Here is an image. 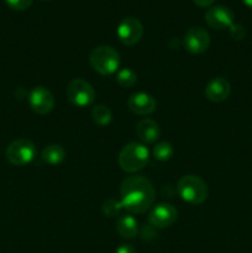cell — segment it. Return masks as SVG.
I'll list each match as a JSON object with an SVG mask.
<instances>
[{"label":"cell","mask_w":252,"mask_h":253,"mask_svg":"<svg viewBox=\"0 0 252 253\" xmlns=\"http://www.w3.org/2000/svg\"><path fill=\"white\" fill-rule=\"evenodd\" d=\"M91 118H93L94 123L98 124L99 126H106L111 123L113 114H111V110L108 106L100 104V105H96L93 108Z\"/></svg>","instance_id":"e0dca14e"},{"label":"cell","mask_w":252,"mask_h":253,"mask_svg":"<svg viewBox=\"0 0 252 253\" xmlns=\"http://www.w3.org/2000/svg\"><path fill=\"white\" fill-rule=\"evenodd\" d=\"M183 44L190 53L200 54L209 48L210 36L202 27H192L185 32Z\"/></svg>","instance_id":"ba28073f"},{"label":"cell","mask_w":252,"mask_h":253,"mask_svg":"<svg viewBox=\"0 0 252 253\" xmlns=\"http://www.w3.org/2000/svg\"><path fill=\"white\" fill-rule=\"evenodd\" d=\"M67 98L73 105L85 108L91 105L95 100V91L93 86L84 79H73L67 85Z\"/></svg>","instance_id":"5b68a950"},{"label":"cell","mask_w":252,"mask_h":253,"mask_svg":"<svg viewBox=\"0 0 252 253\" xmlns=\"http://www.w3.org/2000/svg\"><path fill=\"white\" fill-rule=\"evenodd\" d=\"M231 93L230 83L225 78H215L205 88V96L212 103H222Z\"/></svg>","instance_id":"4fadbf2b"},{"label":"cell","mask_w":252,"mask_h":253,"mask_svg":"<svg viewBox=\"0 0 252 253\" xmlns=\"http://www.w3.org/2000/svg\"><path fill=\"white\" fill-rule=\"evenodd\" d=\"M242 2H244L247 7L252 9V0H242Z\"/></svg>","instance_id":"d4e9b609"},{"label":"cell","mask_w":252,"mask_h":253,"mask_svg":"<svg viewBox=\"0 0 252 253\" xmlns=\"http://www.w3.org/2000/svg\"><path fill=\"white\" fill-rule=\"evenodd\" d=\"M121 205L132 214H143L155 202V188L147 178L131 175L126 178L120 188Z\"/></svg>","instance_id":"6da1fadb"},{"label":"cell","mask_w":252,"mask_h":253,"mask_svg":"<svg viewBox=\"0 0 252 253\" xmlns=\"http://www.w3.org/2000/svg\"><path fill=\"white\" fill-rule=\"evenodd\" d=\"M214 1H215V0H193V2H194L195 5H198V6H200V7L210 6V5H211Z\"/></svg>","instance_id":"cb8c5ba5"},{"label":"cell","mask_w":252,"mask_h":253,"mask_svg":"<svg viewBox=\"0 0 252 253\" xmlns=\"http://www.w3.org/2000/svg\"><path fill=\"white\" fill-rule=\"evenodd\" d=\"M115 253H136V250L133 249L131 245L124 244V245H120V246L116 249Z\"/></svg>","instance_id":"603a6c76"},{"label":"cell","mask_w":252,"mask_h":253,"mask_svg":"<svg viewBox=\"0 0 252 253\" xmlns=\"http://www.w3.org/2000/svg\"><path fill=\"white\" fill-rule=\"evenodd\" d=\"M235 15L229 7L216 5V6L210 7L205 14V21L211 29L224 30L230 29L234 25Z\"/></svg>","instance_id":"30bf717a"},{"label":"cell","mask_w":252,"mask_h":253,"mask_svg":"<svg viewBox=\"0 0 252 253\" xmlns=\"http://www.w3.org/2000/svg\"><path fill=\"white\" fill-rule=\"evenodd\" d=\"M7 6L11 7L12 10H17V11H22L31 6L32 0H5Z\"/></svg>","instance_id":"44dd1931"},{"label":"cell","mask_w":252,"mask_h":253,"mask_svg":"<svg viewBox=\"0 0 252 253\" xmlns=\"http://www.w3.org/2000/svg\"><path fill=\"white\" fill-rule=\"evenodd\" d=\"M136 135L141 142L153 143L160 138V126L151 119H143L136 125Z\"/></svg>","instance_id":"5bb4252c"},{"label":"cell","mask_w":252,"mask_h":253,"mask_svg":"<svg viewBox=\"0 0 252 253\" xmlns=\"http://www.w3.org/2000/svg\"><path fill=\"white\" fill-rule=\"evenodd\" d=\"M150 152L142 143L130 142L119 153V165L127 173H135L143 169L148 163Z\"/></svg>","instance_id":"7a4b0ae2"},{"label":"cell","mask_w":252,"mask_h":253,"mask_svg":"<svg viewBox=\"0 0 252 253\" xmlns=\"http://www.w3.org/2000/svg\"><path fill=\"white\" fill-rule=\"evenodd\" d=\"M116 231L124 239H133L138 234L137 221L131 215H121L116 220Z\"/></svg>","instance_id":"9a60e30c"},{"label":"cell","mask_w":252,"mask_h":253,"mask_svg":"<svg viewBox=\"0 0 252 253\" xmlns=\"http://www.w3.org/2000/svg\"><path fill=\"white\" fill-rule=\"evenodd\" d=\"M177 192L184 202L193 205L203 204L208 199L207 183L198 175H184L177 184Z\"/></svg>","instance_id":"3957f363"},{"label":"cell","mask_w":252,"mask_h":253,"mask_svg":"<svg viewBox=\"0 0 252 253\" xmlns=\"http://www.w3.org/2000/svg\"><path fill=\"white\" fill-rule=\"evenodd\" d=\"M90 66L101 76H110L118 71L120 66V54L111 46H98L89 56Z\"/></svg>","instance_id":"277c9868"},{"label":"cell","mask_w":252,"mask_h":253,"mask_svg":"<svg viewBox=\"0 0 252 253\" xmlns=\"http://www.w3.org/2000/svg\"><path fill=\"white\" fill-rule=\"evenodd\" d=\"M230 34H231V37L236 41H241L242 39L246 35V31H245L244 26L239 24H234L231 27H230Z\"/></svg>","instance_id":"7402d4cb"},{"label":"cell","mask_w":252,"mask_h":253,"mask_svg":"<svg viewBox=\"0 0 252 253\" xmlns=\"http://www.w3.org/2000/svg\"><path fill=\"white\" fill-rule=\"evenodd\" d=\"M116 82L121 88H131L137 82V74L130 68H123L116 74Z\"/></svg>","instance_id":"ac0fdd59"},{"label":"cell","mask_w":252,"mask_h":253,"mask_svg":"<svg viewBox=\"0 0 252 253\" xmlns=\"http://www.w3.org/2000/svg\"><path fill=\"white\" fill-rule=\"evenodd\" d=\"M153 157L156 160L161 161V162H166V161H169L172 158L173 153H174V150H173V146L170 145L169 142H163L157 143V145L153 147Z\"/></svg>","instance_id":"d6986e66"},{"label":"cell","mask_w":252,"mask_h":253,"mask_svg":"<svg viewBox=\"0 0 252 253\" xmlns=\"http://www.w3.org/2000/svg\"><path fill=\"white\" fill-rule=\"evenodd\" d=\"M127 106L133 114L140 116H146L156 110L155 98L147 93H135L127 99Z\"/></svg>","instance_id":"7c38bea8"},{"label":"cell","mask_w":252,"mask_h":253,"mask_svg":"<svg viewBox=\"0 0 252 253\" xmlns=\"http://www.w3.org/2000/svg\"><path fill=\"white\" fill-rule=\"evenodd\" d=\"M123 209L124 208H123V205H121V202H119V200H116V199H113V198H110V199L106 200V202L103 204V207H101L103 214L105 215L106 217L119 216Z\"/></svg>","instance_id":"ffe728a7"},{"label":"cell","mask_w":252,"mask_h":253,"mask_svg":"<svg viewBox=\"0 0 252 253\" xmlns=\"http://www.w3.org/2000/svg\"><path fill=\"white\" fill-rule=\"evenodd\" d=\"M5 156L11 165L20 167V166L29 165L34 160L36 156V147L30 140L19 138L7 146Z\"/></svg>","instance_id":"8992f818"},{"label":"cell","mask_w":252,"mask_h":253,"mask_svg":"<svg viewBox=\"0 0 252 253\" xmlns=\"http://www.w3.org/2000/svg\"><path fill=\"white\" fill-rule=\"evenodd\" d=\"M29 103L32 110L39 115H46L54 108V98L51 91L44 86H36L29 95Z\"/></svg>","instance_id":"9c48e42d"},{"label":"cell","mask_w":252,"mask_h":253,"mask_svg":"<svg viewBox=\"0 0 252 253\" xmlns=\"http://www.w3.org/2000/svg\"><path fill=\"white\" fill-rule=\"evenodd\" d=\"M119 40L125 46H133L137 43L143 35V26L140 20L135 17H126L119 24L116 29Z\"/></svg>","instance_id":"52a82bcc"},{"label":"cell","mask_w":252,"mask_h":253,"mask_svg":"<svg viewBox=\"0 0 252 253\" xmlns=\"http://www.w3.org/2000/svg\"><path fill=\"white\" fill-rule=\"evenodd\" d=\"M44 1H46V0H44Z\"/></svg>","instance_id":"484cf974"},{"label":"cell","mask_w":252,"mask_h":253,"mask_svg":"<svg viewBox=\"0 0 252 253\" xmlns=\"http://www.w3.org/2000/svg\"><path fill=\"white\" fill-rule=\"evenodd\" d=\"M178 211L173 205L160 204L153 208L148 214V221L157 229H165L170 226L177 220Z\"/></svg>","instance_id":"8fae6325"},{"label":"cell","mask_w":252,"mask_h":253,"mask_svg":"<svg viewBox=\"0 0 252 253\" xmlns=\"http://www.w3.org/2000/svg\"><path fill=\"white\" fill-rule=\"evenodd\" d=\"M42 160L51 166L61 165L66 158V151L59 145H49L42 150Z\"/></svg>","instance_id":"2e32d148"}]
</instances>
